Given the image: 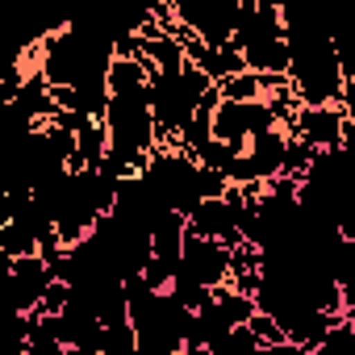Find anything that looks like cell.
<instances>
[{"instance_id": "6da1fadb", "label": "cell", "mask_w": 355, "mask_h": 355, "mask_svg": "<svg viewBox=\"0 0 355 355\" xmlns=\"http://www.w3.org/2000/svg\"><path fill=\"white\" fill-rule=\"evenodd\" d=\"M284 134L297 138L309 150H347V142L355 134V121H351V109H338V105H322V109L301 105Z\"/></svg>"}, {"instance_id": "8992f818", "label": "cell", "mask_w": 355, "mask_h": 355, "mask_svg": "<svg viewBox=\"0 0 355 355\" xmlns=\"http://www.w3.org/2000/svg\"><path fill=\"white\" fill-rule=\"evenodd\" d=\"M96 355H138V338H134V330H130V318H125V322H109V326H105Z\"/></svg>"}, {"instance_id": "3957f363", "label": "cell", "mask_w": 355, "mask_h": 355, "mask_svg": "<svg viewBox=\"0 0 355 355\" xmlns=\"http://www.w3.org/2000/svg\"><path fill=\"white\" fill-rule=\"evenodd\" d=\"M284 142H288V134L284 130H263V134H255L247 146H243V159L251 163V171H255V180H272V175H280V159H284Z\"/></svg>"}, {"instance_id": "5b68a950", "label": "cell", "mask_w": 355, "mask_h": 355, "mask_svg": "<svg viewBox=\"0 0 355 355\" xmlns=\"http://www.w3.org/2000/svg\"><path fill=\"white\" fill-rule=\"evenodd\" d=\"M247 330H251V338H255L259 351H276V347L288 343V338H284V326H280L272 313H263V309H255V313L247 318Z\"/></svg>"}, {"instance_id": "277c9868", "label": "cell", "mask_w": 355, "mask_h": 355, "mask_svg": "<svg viewBox=\"0 0 355 355\" xmlns=\"http://www.w3.org/2000/svg\"><path fill=\"white\" fill-rule=\"evenodd\" d=\"M76 155L84 163V171H96L109 155V138H105V125L96 117H84L80 130H76Z\"/></svg>"}, {"instance_id": "52a82bcc", "label": "cell", "mask_w": 355, "mask_h": 355, "mask_svg": "<svg viewBox=\"0 0 355 355\" xmlns=\"http://www.w3.org/2000/svg\"><path fill=\"white\" fill-rule=\"evenodd\" d=\"M175 355H209V351H205V347H180Z\"/></svg>"}, {"instance_id": "7a4b0ae2", "label": "cell", "mask_w": 355, "mask_h": 355, "mask_svg": "<svg viewBox=\"0 0 355 355\" xmlns=\"http://www.w3.org/2000/svg\"><path fill=\"white\" fill-rule=\"evenodd\" d=\"M175 276H184L201 288H222L230 280V251L222 243H209V239H193L184 230V247H180V268H175Z\"/></svg>"}]
</instances>
